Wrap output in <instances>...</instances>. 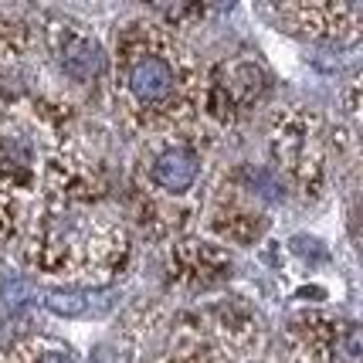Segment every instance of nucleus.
<instances>
[{
  "instance_id": "obj_2",
  "label": "nucleus",
  "mask_w": 363,
  "mask_h": 363,
  "mask_svg": "<svg viewBox=\"0 0 363 363\" xmlns=\"http://www.w3.org/2000/svg\"><path fill=\"white\" fill-rule=\"evenodd\" d=\"M214 136L197 123L174 133H157L140 140L129 163L123 218L150 241L184 238L201 221L207 204L204 174Z\"/></svg>"
},
{
  "instance_id": "obj_12",
  "label": "nucleus",
  "mask_w": 363,
  "mask_h": 363,
  "mask_svg": "<svg viewBox=\"0 0 363 363\" xmlns=\"http://www.w3.org/2000/svg\"><path fill=\"white\" fill-rule=\"evenodd\" d=\"M272 14L279 17L289 34L323 45H353L363 34L360 4H336V0H302V4H275Z\"/></svg>"
},
{
  "instance_id": "obj_9",
  "label": "nucleus",
  "mask_w": 363,
  "mask_h": 363,
  "mask_svg": "<svg viewBox=\"0 0 363 363\" xmlns=\"http://www.w3.org/2000/svg\"><path fill=\"white\" fill-rule=\"evenodd\" d=\"M41 34L45 55L62 72V79L72 85H95L109 68V51L102 45V38L92 31V24H85L75 14H41L34 24Z\"/></svg>"
},
{
  "instance_id": "obj_4",
  "label": "nucleus",
  "mask_w": 363,
  "mask_h": 363,
  "mask_svg": "<svg viewBox=\"0 0 363 363\" xmlns=\"http://www.w3.org/2000/svg\"><path fill=\"white\" fill-rule=\"evenodd\" d=\"M269 347V330L252 306L224 299L170 316L146 363H248Z\"/></svg>"
},
{
  "instance_id": "obj_5",
  "label": "nucleus",
  "mask_w": 363,
  "mask_h": 363,
  "mask_svg": "<svg viewBox=\"0 0 363 363\" xmlns=\"http://www.w3.org/2000/svg\"><path fill=\"white\" fill-rule=\"evenodd\" d=\"M0 106L28 112V119L58 136L75 126V109L51 79L41 34L31 21L0 14Z\"/></svg>"
},
{
  "instance_id": "obj_3",
  "label": "nucleus",
  "mask_w": 363,
  "mask_h": 363,
  "mask_svg": "<svg viewBox=\"0 0 363 363\" xmlns=\"http://www.w3.org/2000/svg\"><path fill=\"white\" fill-rule=\"evenodd\" d=\"M24 265L68 285H109L129 265L133 231L112 204L38 201L17 238Z\"/></svg>"
},
{
  "instance_id": "obj_10",
  "label": "nucleus",
  "mask_w": 363,
  "mask_h": 363,
  "mask_svg": "<svg viewBox=\"0 0 363 363\" xmlns=\"http://www.w3.org/2000/svg\"><path fill=\"white\" fill-rule=\"evenodd\" d=\"M282 363H363L357 323L333 313H299L282 330Z\"/></svg>"
},
{
  "instance_id": "obj_1",
  "label": "nucleus",
  "mask_w": 363,
  "mask_h": 363,
  "mask_svg": "<svg viewBox=\"0 0 363 363\" xmlns=\"http://www.w3.org/2000/svg\"><path fill=\"white\" fill-rule=\"evenodd\" d=\"M109 79L112 112L136 140L197 123L204 68L194 48L157 17H129L116 31Z\"/></svg>"
},
{
  "instance_id": "obj_11",
  "label": "nucleus",
  "mask_w": 363,
  "mask_h": 363,
  "mask_svg": "<svg viewBox=\"0 0 363 363\" xmlns=\"http://www.w3.org/2000/svg\"><path fill=\"white\" fill-rule=\"evenodd\" d=\"M231 255L211 238H174L167 252V285L184 296H204L231 279Z\"/></svg>"
},
{
  "instance_id": "obj_7",
  "label": "nucleus",
  "mask_w": 363,
  "mask_h": 363,
  "mask_svg": "<svg viewBox=\"0 0 363 363\" xmlns=\"http://www.w3.org/2000/svg\"><path fill=\"white\" fill-rule=\"evenodd\" d=\"M269 95V72L252 55H228L204 72L197 126L211 136H221L248 119Z\"/></svg>"
},
{
  "instance_id": "obj_13",
  "label": "nucleus",
  "mask_w": 363,
  "mask_h": 363,
  "mask_svg": "<svg viewBox=\"0 0 363 363\" xmlns=\"http://www.w3.org/2000/svg\"><path fill=\"white\" fill-rule=\"evenodd\" d=\"M0 363H79V357L62 340L48 333H34V336H21L14 343L0 347Z\"/></svg>"
},
{
  "instance_id": "obj_6",
  "label": "nucleus",
  "mask_w": 363,
  "mask_h": 363,
  "mask_svg": "<svg viewBox=\"0 0 363 363\" xmlns=\"http://www.w3.org/2000/svg\"><path fill=\"white\" fill-rule=\"evenodd\" d=\"M330 126L306 102H282L269 116L272 174L299 197L319 201L330 187Z\"/></svg>"
},
{
  "instance_id": "obj_8",
  "label": "nucleus",
  "mask_w": 363,
  "mask_h": 363,
  "mask_svg": "<svg viewBox=\"0 0 363 363\" xmlns=\"http://www.w3.org/2000/svg\"><path fill=\"white\" fill-rule=\"evenodd\" d=\"M38 184H41L38 143L11 116H0V248L17 245L38 204Z\"/></svg>"
},
{
  "instance_id": "obj_14",
  "label": "nucleus",
  "mask_w": 363,
  "mask_h": 363,
  "mask_svg": "<svg viewBox=\"0 0 363 363\" xmlns=\"http://www.w3.org/2000/svg\"><path fill=\"white\" fill-rule=\"evenodd\" d=\"M248 363H282V360H279V357L272 353V347H269V350H265V353H258V357H252V360H248Z\"/></svg>"
}]
</instances>
